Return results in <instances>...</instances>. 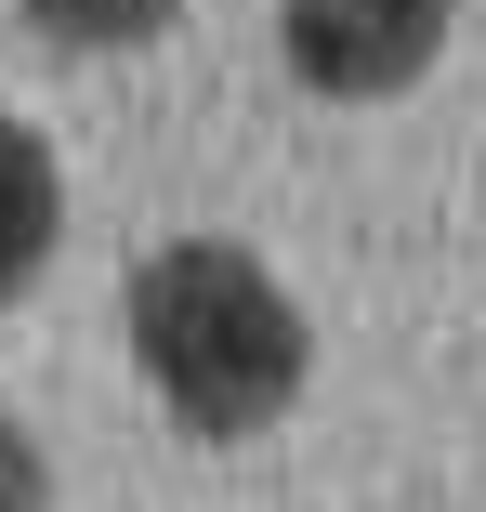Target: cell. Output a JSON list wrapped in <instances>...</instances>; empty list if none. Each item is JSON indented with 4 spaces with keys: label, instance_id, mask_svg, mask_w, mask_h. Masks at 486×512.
I'll return each instance as SVG.
<instances>
[{
    "label": "cell",
    "instance_id": "5",
    "mask_svg": "<svg viewBox=\"0 0 486 512\" xmlns=\"http://www.w3.org/2000/svg\"><path fill=\"white\" fill-rule=\"evenodd\" d=\"M0 512H53V460H40V434L0 407Z\"/></svg>",
    "mask_w": 486,
    "mask_h": 512
},
{
    "label": "cell",
    "instance_id": "4",
    "mask_svg": "<svg viewBox=\"0 0 486 512\" xmlns=\"http://www.w3.org/2000/svg\"><path fill=\"white\" fill-rule=\"evenodd\" d=\"M27 27L66 40V53H145L184 27V0H27Z\"/></svg>",
    "mask_w": 486,
    "mask_h": 512
},
{
    "label": "cell",
    "instance_id": "3",
    "mask_svg": "<svg viewBox=\"0 0 486 512\" xmlns=\"http://www.w3.org/2000/svg\"><path fill=\"white\" fill-rule=\"evenodd\" d=\"M53 237H66V171H53V145L27 119H0V302L40 289Z\"/></svg>",
    "mask_w": 486,
    "mask_h": 512
},
{
    "label": "cell",
    "instance_id": "2",
    "mask_svg": "<svg viewBox=\"0 0 486 512\" xmlns=\"http://www.w3.org/2000/svg\"><path fill=\"white\" fill-rule=\"evenodd\" d=\"M460 27V0H276V53L303 92L329 106H381V92H408Z\"/></svg>",
    "mask_w": 486,
    "mask_h": 512
},
{
    "label": "cell",
    "instance_id": "1",
    "mask_svg": "<svg viewBox=\"0 0 486 512\" xmlns=\"http://www.w3.org/2000/svg\"><path fill=\"white\" fill-rule=\"evenodd\" d=\"M119 316H132V368H145V394L171 407L184 434H211V447L289 421V407H303V381H316L303 302H289L276 263L237 250V237H171V250H145Z\"/></svg>",
    "mask_w": 486,
    "mask_h": 512
}]
</instances>
